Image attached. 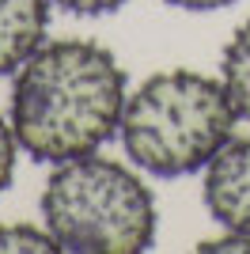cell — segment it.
Wrapping results in <instances>:
<instances>
[{"mask_svg":"<svg viewBox=\"0 0 250 254\" xmlns=\"http://www.w3.org/2000/svg\"><path fill=\"white\" fill-rule=\"evenodd\" d=\"M235 106L216 76L167 68L129 91L122 110V148L152 179H186L212 163L235 137Z\"/></svg>","mask_w":250,"mask_h":254,"instance_id":"7a4b0ae2","label":"cell"},{"mask_svg":"<svg viewBox=\"0 0 250 254\" xmlns=\"http://www.w3.org/2000/svg\"><path fill=\"white\" fill-rule=\"evenodd\" d=\"M57 11H68V15H83V19H95V15H110L125 4V0H50Z\"/></svg>","mask_w":250,"mask_h":254,"instance_id":"9c48e42d","label":"cell"},{"mask_svg":"<svg viewBox=\"0 0 250 254\" xmlns=\"http://www.w3.org/2000/svg\"><path fill=\"white\" fill-rule=\"evenodd\" d=\"M42 224L57 251L144 254L156 243V197L133 167L99 152L57 163L42 190Z\"/></svg>","mask_w":250,"mask_h":254,"instance_id":"3957f363","label":"cell"},{"mask_svg":"<svg viewBox=\"0 0 250 254\" xmlns=\"http://www.w3.org/2000/svg\"><path fill=\"white\" fill-rule=\"evenodd\" d=\"M50 0H0V76H15L50 31Z\"/></svg>","mask_w":250,"mask_h":254,"instance_id":"5b68a950","label":"cell"},{"mask_svg":"<svg viewBox=\"0 0 250 254\" xmlns=\"http://www.w3.org/2000/svg\"><path fill=\"white\" fill-rule=\"evenodd\" d=\"M129 99L125 68L87 38L42 42L11 84L8 122L34 163H68L118 137Z\"/></svg>","mask_w":250,"mask_h":254,"instance_id":"6da1fadb","label":"cell"},{"mask_svg":"<svg viewBox=\"0 0 250 254\" xmlns=\"http://www.w3.org/2000/svg\"><path fill=\"white\" fill-rule=\"evenodd\" d=\"M15 159H19V140L11 133V122L0 114V197L15 179Z\"/></svg>","mask_w":250,"mask_h":254,"instance_id":"ba28073f","label":"cell"},{"mask_svg":"<svg viewBox=\"0 0 250 254\" xmlns=\"http://www.w3.org/2000/svg\"><path fill=\"white\" fill-rule=\"evenodd\" d=\"M201 197L220 228L250 235V137H231L212 156L205 167Z\"/></svg>","mask_w":250,"mask_h":254,"instance_id":"277c9868","label":"cell"},{"mask_svg":"<svg viewBox=\"0 0 250 254\" xmlns=\"http://www.w3.org/2000/svg\"><path fill=\"white\" fill-rule=\"evenodd\" d=\"M57 243L46 224H0V254H53Z\"/></svg>","mask_w":250,"mask_h":254,"instance_id":"52a82bcc","label":"cell"},{"mask_svg":"<svg viewBox=\"0 0 250 254\" xmlns=\"http://www.w3.org/2000/svg\"><path fill=\"white\" fill-rule=\"evenodd\" d=\"M220 84L228 91L239 122L250 126V19L231 34L220 53Z\"/></svg>","mask_w":250,"mask_h":254,"instance_id":"8992f818","label":"cell"},{"mask_svg":"<svg viewBox=\"0 0 250 254\" xmlns=\"http://www.w3.org/2000/svg\"><path fill=\"white\" fill-rule=\"evenodd\" d=\"M197 251H212V254H250V235L243 232H228V228H220V235H212V239H201Z\"/></svg>","mask_w":250,"mask_h":254,"instance_id":"30bf717a","label":"cell"},{"mask_svg":"<svg viewBox=\"0 0 250 254\" xmlns=\"http://www.w3.org/2000/svg\"><path fill=\"white\" fill-rule=\"evenodd\" d=\"M163 4H171L178 11H220V8L239 4V0H163Z\"/></svg>","mask_w":250,"mask_h":254,"instance_id":"8fae6325","label":"cell"}]
</instances>
